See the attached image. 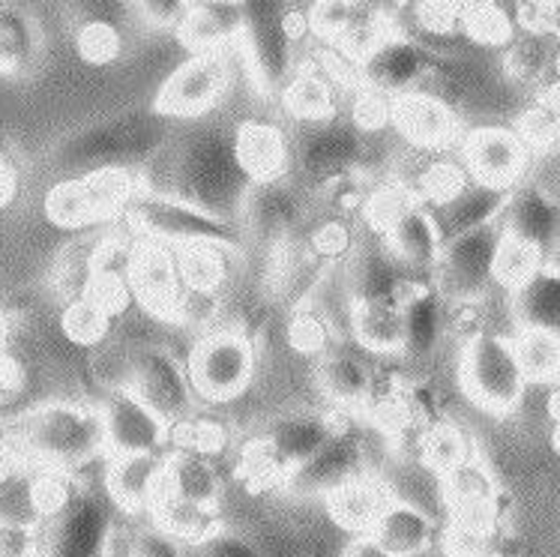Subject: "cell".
<instances>
[{"instance_id": "obj_20", "label": "cell", "mask_w": 560, "mask_h": 557, "mask_svg": "<svg viewBox=\"0 0 560 557\" xmlns=\"http://www.w3.org/2000/svg\"><path fill=\"white\" fill-rule=\"evenodd\" d=\"M387 231V250L408 267H435L444 250V237L438 231L435 217L417 205L389 207L384 219Z\"/></svg>"}, {"instance_id": "obj_35", "label": "cell", "mask_w": 560, "mask_h": 557, "mask_svg": "<svg viewBox=\"0 0 560 557\" xmlns=\"http://www.w3.org/2000/svg\"><path fill=\"white\" fill-rule=\"evenodd\" d=\"M150 510H153L156 527H162L165 534H172L174 539L201 543V539H207V536H213L219 531L217 507H201V503L180 501V498H174V495L160 491Z\"/></svg>"}, {"instance_id": "obj_56", "label": "cell", "mask_w": 560, "mask_h": 557, "mask_svg": "<svg viewBox=\"0 0 560 557\" xmlns=\"http://www.w3.org/2000/svg\"><path fill=\"white\" fill-rule=\"evenodd\" d=\"M551 171H555V174H558V181H560V148L555 150V153H551Z\"/></svg>"}, {"instance_id": "obj_33", "label": "cell", "mask_w": 560, "mask_h": 557, "mask_svg": "<svg viewBox=\"0 0 560 557\" xmlns=\"http://www.w3.org/2000/svg\"><path fill=\"white\" fill-rule=\"evenodd\" d=\"M243 34V3H192V12L186 19V43L201 51H217L222 43L237 39Z\"/></svg>"}, {"instance_id": "obj_53", "label": "cell", "mask_w": 560, "mask_h": 557, "mask_svg": "<svg viewBox=\"0 0 560 557\" xmlns=\"http://www.w3.org/2000/svg\"><path fill=\"white\" fill-rule=\"evenodd\" d=\"M15 193H19V169H15L7 148L0 144V210L12 205Z\"/></svg>"}, {"instance_id": "obj_47", "label": "cell", "mask_w": 560, "mask_h": 557, "mask_svg": "<svg viewBox=\"0 0 560 557\" xmlns=\"http://www.w3.org/2000/svg\"><path fill=\"white\" fill-rule=\"evenodd\" d=\"M195 557H261V552L252 546L249 539H243L229 531H217L201 543H195Z\"/></svg>"}, {"instance_id": "obj_12", "label": "cell", "mask_w": 560, "mask_h": 557, "mask_svg": "<svg viewBox=\"0 0 560 557\" xmlns=\"http://www.w3.org/2000/svg\"><path fill=\"white\" fill-rule=\"evenodd\" d=\"M501 219L506 240L539 262L560 250V201L537 183L515 186Z\"/></svg>"}, {"instance_id": "obj_6", "label": "cell", "mask_w": 560, "mask_h": 557, "mask_svg": "<svg viewBox=\"0 0 560 557\" xmlns=\"http://www.w3.org/2000/svg\"><path fill=\"white\" fill-rule=\"evenodd\" d=\"M462 384L480 408L492 414L513 410L527 390L525 365L518 360L515 341L494 333H477L462 357Z\"/></svg>"}, {"instance_id": "obj_54", "label": "cell", "mask_w": 560, "mask_h": 557, "mask_svg": "<svg viewBox=\"0 0 560 557\" xmlns=\"http://www.w3.org/2000/svg\"><path fill=\"white\" fill-rule=\"evenodd\" d=\"M348 557H396V555H389L387 548L377 546L372 536H360L354 546L348 548Z\"/></svg>"}, {"instance_id": "obj_37", "label": "cell", "mask_w": 560, "mask_h": 557, "mask_svg": "<svg viewBox=\"0 0 560 557\" xmlns=\"http://www.w3.org/2000/svg\"><path fill=\"white\" fill-rule=\"evenodd\" d=\"M327 501H330V512L336 515V522H342L345 527H354V531H363V536H369L381 510L387 507L381 489L360 477L354 483H348L336 495H330Z\"/></svg>"}, {"instance_id": "obj_5", "label": "cell", "mask_w": 560, "mask_h": 557, "mask_svg": "<svg viewBox=\"0 0 560 557\" xmlns=\"http://www.w3.org/2000/svg\"><path fill=\"white\" fill-rule=\"evenodd\" d=\"M136 195L138 183L132 171H88L55 183L46 193L43 210L48 222L58 228H88L126 213Z\"/></svg>"}, {"instance_id": "obj_46", "label": "cell", "mask_w": 560, "mask_h": 557, "mask_svg": "<svg viewBox=\"0 0 560 557\" xmlns=\"http://www.w3.org/2000/svg\"><path fill=\"white\" fill-rule=\"evenodd\" d=\"M46 534L43 524L0 522V557H43Z\"/></svg>"}, {"instance_id": "obj_23", "label": "cell", "mask_w": 560, "mask_h": 557, "mask_svg": "<svg viewBox=\"0 0 560 557\" xmlns=\"http://www.w3.org/2000/svg\"><path fill=\"white\" fill-rule=\"evenodd\" d=\"M513 189H501V186H486V183H465L453 198H446L438 205L432 213L438 222L441 237L453 240L468 234L474 228H482L503 217L506 201H510Z\"/></svg>"}, {"instance_id": "obj_29", "label": "cell", "mask_w": 560, "mask_h": 557, "mask_svg": "<svg viewBox=\"0 0 560 557\" xmlns=\"http://www.w3.org/2000/svg\"><path fill=\"white\" fill-rule=\"evenodd\" d=\"M405 276L399 258L387 246H366L351 264L354 303H387L405 300Z\"/></svg>"}, {"instance_id": "obj_28", "label": "cell", "mask_w": 560, "mask_h": 557, "mask_svg": "<svg viewBox=\"0 0 560 557\" xmlns=\"http://www.w3.org/2000/svg\"><path fill=\"white\" fill-rule=\"evenodd\" d=\"M393 117L413 144L423 148H441L456 136V117L432 93H408L393 105Z\"/></svg>"}, {"instance_id": "obj_4", "label": "cell", "mask_w": 560, "mask_h": 557, "mask_svg": "<svg viewBox=\"0 0 560 557\" xmlns=\"http://www.w3.org/2000/svg\"><path fill=\"white\" fill-rule=\"evenodd\" d=\"M138 234L150 243H180V246H225L241 250V228L229 219H217L198 207L177 201L162 193H138L126 210Z\"/></svg>"}, {"instance_id": "obj_22", "label": "cell", "mask_w": 560, "mask_h": 557, "mask_svg": "<svg viewBox=\"0 0 560 557\" xmlns=\"http://www.w3.org/2000/svg\"><path fill=\"white\" fill-rule=\"evenodd\" d=\"M162 467L165 459H160V453L112 455L105 471V495L117 510H150L162 489Z\"/></svg>"}, {"instance_id": "obj_55", "label": "cell", "mask_w": 560, "mask_h": 557, "mask_svg": "<svg viewBox=\"0 0 560 557\" xmlns=\"http://www.w3.org/2000/svg\"><path fill=\"white\" fill-rule=\"evenodd\" d=\"M15 474V446L0 438V486Z\"/></svg>"}, {"instance_id": "obj_14", "label": "cell", "mask_w": 560, "mask_h": 557, "mask_svg": "<svg viewBox=\"0 0 560 557\" xmlns=\"http://www.w3.org/2000/svg\"><path fill=\"white\" fill-rule=\"evenodd\" d=\"M429 72H435V57L405 36H384L360 60V76L366 81V91L377 96H396V100L408 93H420Z\"/></svg>"}, {"instance_id": "obj_27", "label": "cell", "mask_w": 560, "mask_h": 557, "mask_svg": "<svg viewBox=\"0 0 560 557\" xmlns=\"http://www.w3.org/2000/svg\"><path fill=\"white\" fill-rule=\"evenodd\" d=\"M180 501L217 507L219 474L205 450H177L165 459L162 467V489Z\"/></svg>"}, {"instance_id": "obj_26", "label": "cell", "mask_w": 560, "mask_h": 557, "mask_svg": "<svg viewBox=\"0 0 560 557\" xmlns=\"http://www.w3.org/2000/svg\"><path fill=\"white\" fill-rule=\"evenodd\" d=\"M234 141H237V156H241L252 183H273L285 174L288 141L279 126L249 120V124L237 126Z\"/></svg>"}, {"instance_id": "obj_31", "label": "cell", "mask_w": 560, "mask_h": 557, "mask_svg": "<svg viewBox=\"0 0 560 557\" xmlns=\"http://www.w3.org/2000/svg\"><path fill=\"white\" fill-rule=\"evenodd\" d=\"M43 36L36 22L12 3H0V76H24L36 67Z\"/></svg>"}, {"instance_id": "obj_30", "label": "cell", "mask_w": 560, "mask_h": 557, "mask_svg": "<svg viewBox=\"0 0 560 557\" xmlns=\"http://www.w3.org/2000/svg\"><path fill=\"white\" fill-rule=\"evenodd\" d=\"M243 217L249 222V234L261 240L285 237L298 222V198L288 193L285 183H255Z\"/></svg>"}, {"instance_id": "obj_40", "label": "cell", "mask_w": 560, "mask_h": 557, "mask_svg": "<svg viewBox=\"0 0 560 557\" xmlns=\"http://www.w3.org/2000/svg\"><path fill=\"white\" fill-rule=\"evenodd\" d=\"M108 321H112V315L96 300H91L88 294H79L63 309L60 324H63L67 339H72L75 345H96V341L105 339Z\"/></svg>"}, {"instance_id": "obj_49", "label": "cell", "mask_w": 560, "mask_h": 557, "mask_svg": "<svg viewBox=\"0 0 560 557\" xmlns=\"http://www.w3.org/2000/svg\"><path fill=\"white\" fill-rule=\"evenodd\" d=\"M132 557H184L180 539L165 534L162 527H144L132 536Z\"/></svg>"}, {"instance_id": "obj_42", "label": "cell", "mask_w": 560, "mask_h": 557, "mask_svg": "<svg viewBox=\"0 0 560 557\" xmlns=\"http://www.w3.org/2000/svg\"><path fill=\"white\" fill-rule=\"evenodd\" d=\"M425 462L438 467L441 474H453L458 465L468 462V444H465V434L458 432L456 426L441 422L432 432L425 434L423 441Z\"/></svg>"}, {"instance_id": "obj_48", "label": "cell", "mask_w": 560, "mask_h": 557, "mask_svg": "<svg viewBox=\"0 0 560 557\" xmlns=\"http://www.w3.org/2000/svg\"><path fill=\"white\" fill-rule=\"evenodd\" d=\"M144 22L153 24V27H177L184 31L186 19L192 12V3H180V0H153V3H138L136 7Z\"/></svg>"}, {"instance_id": "obj_39", "label": "cell", "mask_w": 560, "mask_h": 557, "mask_svg": "<svg viewBox=\"0 0 560 557\" xmlns=\"http://www.w3.org/2000/svg\"><path fill=\"white\" fill-rule=\"evenodd\" d=\"M120 48H124V39L112 19H88L75 31V51L81 60H88L93 67H105V63L117 60Z\"/></svg>"}, {"instance_id": "obj_17", "label": "cell", "mask_w": 560, "mask_h": 557, "mask_svg": "<svg viewBox=\"0 0 560 557\" xmlns=\"http://www.w3.org/2000/svg\"><path fill=\"white\" fill-rule=\"evenodd\" d=\"M336 434L330 417L303 410V414H288L276 420L261 441V462L273 474H291L303 462H310L320 446Z\"/></svg>"}, {"instance_id": "obj_10", "label": "cell", "mask_w": 560, "mask_h": 557, "mask_svg": "<svg viewBox=\"0 0 560 557\" xmlns=\"http://www.w3.org/2000/svg\"><path fill=\"white\" fill-rule=\"evenodd\" d=\"M255 351L241 333H210L189 353L186 375L198 396L225 402L249 387Z\"/></svg>"}, {"instance_id": "obj_2", "label": "cell", "mask_w": 560, "mask_h": 557, "mask_svg": "<svg viewBox=\"0 0 560 557\" xmlns=\"http://www.w3.org/2000/svg\"><path fill=\"white\" fill-rule=\"evenodd\" d=\"M172 120L156 108L115 114L108 120L91 124L60 141L51 153V165L72 174L124 169L150 160L165 144Z\"/></svg>"}, {"instance_id": "obj_36", "label": "cell", "mask_w": 560, "mask_h": 557, "mask_svg": "<svg viewBox=\"0 0 560 557\" xmlns=\"http://www.w3.org/2000/svg\"><path fill=\"white\" fill-rule=\"evenodd\" d=\"M320 390L342 405H360L372 393L369 369L351 353H327L318 365Z\"/></svg>"}, {"instance_id": "obj_51", "label": "cell", "mask_w": 560, "mask_h": 557, "mask_svg": "<svg viewBox=\"0 0 560 557\" xmlns=\"http://www.w3.org/2000/svg\"><path fill=\"white\" fill-rule=\"evenodd\" d=\"M417 19L423 31L432 34H450L453 27L462 24V7H446V3H423L417 7Z\"/></svg>"}, {"instance_id": "obj_45", "label": "cell", "mask_w": 560, "mask_h": 557, "mask_svg": "<svg viewBox=\"0 0 560 557\" xmlns=\"http://www.w3.org/2000/svg\"><path fill=\"white\" fill-rule=\"evenodd\" d=\"M180 279L195 291H213L222 279L213 246H186L180 252Z\"/></svg>"}, {"instance_id": "obj_13", "label": "cell", "mask_w": 560, "mask_h": 557, "mask_svg": "<svg viewBox=\"0 0 560 557\" xmlns=\"http://www.w3.org/2000/svg\"><path fill=\"white\" fill-rule=\"evenodd\" d=\"M229 88V63L219 51H201L174 69L160 88L153 108L174 117H195L207 112Z\"/></svg>"}, {"instance_id": "obj_7", "label": "cell", "mask_w": 560, "mask_h": 557, "mask_svg": "<svg viewBox=\"0 0 560 557\" xmlns=\"http://www.w3.org/2000/svg\"><path fill=\"white\" fill-rule=\"evenodd\" d=\"M503 243H506L503 219L474 228L462 237L446 240L435 264L441 294L450 300H477L498 279Z\"/></svg>"}, {"instance_id": "obj_41", "label": "cell", "mask_w": 560, "mask_h": 557, "mask_svg": "<svg viewBox=\"0 0 560 557\" xmlns=\"http://www.w3.org/2000/svg\"><path fill=\"white\" fill-rule=\"evenodd\" d=\"M285 103L298 117H306L312 124L330 120V91L315 72H306L288 84Z\"/></svg>"}, {"instance_id": "obj_11", "label": "cell", "mask_w": 560, "mask_h": 557, "mask_svg": "<svg viewBox=\"0 0 560 557\" xmlns=\"http://www.w3.org/2000/svg\"><path fill=\"white\" fill-rule=\"evenodd\" d=\"M132 390L165 426H172L189 414L192 402V384L177 357L165 348H141L129 363V381Z\"/></svg>"}, {"instance_id": "obj_44", "label": "cell", "mask_w": 560, "mask_h": 557, "mask_svg": "<svg viewBox=\"0 0 560 557\" xmlns=\"http://www.w3.org/2000/svg\"><path fill=\"white\" fill-rule=\"evenodd\" d=\"M0 522L43 524V519L36 515L31 477L12 474V477L0 486Z\"/></svg>"}, {"instance_id": "obj_1", "label": "cell", "mask_w": 560, "mask_h": 557, "mask_svg": "<svg viewBox=\"0 0 560 557\" xmlns=\"http://www.w3.org/2000/svg\"><path fill=\"white\" fill-rule=\"evenodd\" d=\"M252 186L255 183L237 156L234 132L205 126L189 132L180 141V148L174 150L168 186L162 189V195H172L210 217L231 222L237 213H243Z\"/></svg>"}, {"instance_id": "obj_34", "label": "cell", "mask_w": 560, "mask_h": 557, "mask_svg": "<svg viewBox=\"0 0 560 557\" xmlns=\"http://www.w3.org/2000/svg\"><path fill=\"white\" fill-rule=\"evenodd\" d=\"M351 324H354L357 339L363 341L369 351L401 353V336H405V306H401V300L354 303Z\"/></svg>"}, {"instance_id": "obj_19", "label": "cell", "mask_w": 560, "mask_h": 557, "mask_svg": "<svg viewBox=\"0 0 560 557\" xmlns=\"http://www.w3.org/2000/svg\"><path fill=\"white\" fill-rule=\"evenodd\" d=\"M360 441L354 434L336 432L320 446L318 453L312 455L310 462H303L298 471H291L285 477V486L294 495H324L330 498L348 483H354L360 474Z\"/></svg>"}, {"instance_id": "obj_18", "label": "cell", "mask_w": 560, "mask_h": 557, "mask_svg": "<svg viewBox=\"0 0 560 557\" xmlns=\"http://www.w3.org/2000/svg\"><path fill=\"white\" fill-rule=\"evenodd\" d=\"M465 162L477 183L515 189L527 162L525 138L501 126L474 129L465 141Z\"/></svg>"}, {"instance_id": "obj_24", "label": "cell", "mask_w": 560, "mask_h": 557, "mask_svg": "<svg viewBox=\"0 0 560 557\" xmlns=\"http://www.w3.org/2000/svg\"><path fill=\"white\" fill-rule=\"evenodd\" d=\"M369 536L375 539L377 546L387 548L389 555L417 557L432 548L435 522H432L429 512L413 507V503L387 501V507L381 510V515L372 524Z\"/></svg>"}, {"instance_id": "obj_25", "label": "cell", "mask_w": 560, "mask_h": 557, "mask_svg": "<svg viewBox=\"0 0 560 557\" xmlns=\"http://www.w3.org/2000/svg\"><path fill=\"white\" fill-rule=\"evenodd\" d=\"M515 318L522 330L560 336V270L539 264L537 270L515 285Z\"/></svg>"}, {"instance_id": "obj_52", "label": "cell", "mask_w": 560, "mask_h": 557, "mask_svg": "<svg viewBox=\"0 0 560 557\" xmlns=\"http://www.w3.org/2000/svg\"><path fill=\"white\" fill-rule=\"evenodd\" d=\"M7 336H10V327H7V318H3V312H0V402L15 396L24 381L19 363L7 353Z\"/></svg>"}, {"instance_id": "obj_43", "label": "cell", "mask_w": 560, "mask_h": 557, "mask_svg": "<svg viewBox=\"0 0 560 557\" xmlns=\"http://www.w3.org/2000/svg\"><path fill=\"white\" fill-rule=\"evenodd\" d=\"M462 27H465L477 43H486V46H494V43L510 39V19L503 15V7H492V3L462 7Z\"/></svg>"}, {"instance_id": "obj_50", "label": "cell", "mask_w": 560, "mask_h": 557, "mask_svg": "<svg viewBox=\"0 0 560 557\" xmlns=\"http://www.w3.org/2000/svg\"><path fill=\"white\" fill-rule=\"evenodd\" d=\"M542 63H546V51H542V46L534 43V39L515 43V46L510 48V57H506V67H510V72L518 76V79H534V76H539V72H542Z\"/></svg>"}, {"instance_id": "obj_3", "label": "cell", "mask_w": 560, "mask_h": 557, "mask_svg": "<svg viewBox=\"0 0 560 557\" xmlns=\"http://www.w3.org/2000/svg\"><path fill=\"white\" fill-rule=\"evenodd\" d=\"M12 446L36 467L69 474L108 450L103 410L75 402H48L19 422Z\"/></svg>"}, {"instance_id": "obj_32", "label": "cell", "mask_w": 560, "mask_h": 557, "mask_svg": "<svg viewBox=\"0 0 560 557\" xmlns=\"http://www.w3.org/2000/svg\"><path fill=\"white\" fill-rule=\"evenodd\" d=\"M405 306V336H401V353L411 360H423L435 351L441 333H444V309L435 291H413L401 300Z\"/></svg>"}, {"instance_id": "obj_9", "label": "cell", "mask_w": 560, "mask_h": 557, "mask_svg": "<svg viewBox=\"0 0 560 557\" xmlns=\"http://www.w3.org/2000/svg\"><path fill=\"white\" fill-rule=\"evenodd\" d=\"M115 503L103 491L79 489L46 531L43 557H112Z\"/></svg>"}, {"instance_id": "obj_21", "label": "cell", "mask_w": 560, "mask_h": 557, "mask_svg": "<svg viewBox=\"0 0 560 557\" xmlns=\"http://www.w3.org/2000/svg\"><path fill=\"white\" fill-rule=\"evenodd\" d=\"M129 285H132V294L150 312H162V315H172L184 294L180 264L174 262L160 243H144L141 250H136L129 264Z\"/></svg>"}, {"instance_id": "obj_16", "label": "cell", "mask_w": 560, "mask_h": 557, "mask_svg": "<svg viewBox=\"0 0 560 557\" xmlns=\"http://www.w3.org/2000/svg\"><path fill=\"white\" fill-rule=\"evenodd\" d=\"M105 444L112 455L160 453L168 426L153 414L129 387H117L103 402Z\"/></svg>"}, {"instance_id": "obj_8", "label": "cell", "mask_w": 560, "mask_h": 557, "mask_svg": "<svg viewBox=\"0 0 560 557\" xmlns=\"http://www.w3.org/2000/svg\"><path fill=\"white\" fill-rule=\"evenodd\" d=\"M243 48L252 79L267 96L285 88L294 60V27L279 3H243Z\"/></svg>"}, {"instance_id": "obj_15", "label": "cell", "mask_w": 560, "mask_h": 557, "mask_svg": "<svg viewBox=\"0 0 560 557\" xmlns=\"http://www.w3.org/2000/svg\"><path fill=\"white\" fill-rule=\"evenodd\" d=\"M363 153V136L357 120H320L312 124L298 141L294 160L298 169L315 183H327L342 177L354 169Z\"/></svg>"}, {"instance_id": "obj_38", "label": "cell", "mask_w": 560, "mask_h": 557, "mask_svg": "<svg viewBox=\"0 0 560 557\" xmlns=\"http://www.w3.org/2000/svg\"><path fill=\"white\" fill-rule=\"evenodd\" d=\"M515 351L525 365L527 381H546V378L560 375V336L555 333L522 330Z\"/></svg>"}]
</instances>
